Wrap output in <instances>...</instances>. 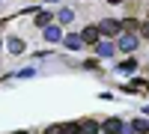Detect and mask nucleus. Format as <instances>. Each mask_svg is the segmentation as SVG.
<instances>
[{"label":"nucleus","instance_id":"f257e3e1","mask_svg":"<svg viewBox=\"0 0 149 134\" xmlns=\"http://www.w3.org/2000/svg\"><path fill=\"white\" fill-rule=\"evenodd\" d=\"M122 30V21H113V18H104L102 24H98V33L104 36V39H110V36H116Z\"/></svg>","mask_w":149,"mask_h":134},{"label":"nucleus","instance_id":"f03ea898","mask_svg":"<svg viewBox=\"0 0 149 134\" xmlns=\"http://www.w3.org/2000/svg\"><path fill=\"white\" fill-rule=\"evenodd\" d=\"M122 128H125V125H122V119H116V116H110V119L102 122V131L104 134H122Z\"/></svg>","mask_w":149,"mask_h":134},{"label":"nucleus","instance_id":"7ed1b4c3","mask_svg":"<svg viewBox=\"0 0 149 134\" xmlns=\"http://www.w3.org/2000/svg\"><path fill=\"white\" fill-rule=\"evenodd\" d=\"M81 39H84V45H98L102 33H98V27H84L81 30Z\"/></svg>","mask_w":149,"mask_h":134},{"label":"nucleus","instance_id":"20e7f679","mask_svg":"<svg viewBox=\"0 0 149 134\" xmlns=\"http://www.w3.org/2000/svg\"><path fill=\"white\" fill-rule=\"evenodd\" d=\"M119 48H122V51H137V33L119 36Z\"/></svg>","mask_w":149,"mask_h":134},{"label":"nucleus","instance_id":"39448f33","mask_svg":"<svg viewBox=\"0 0 149 134\" xmlns=\"http://www.w3.org/2000/svg\"><path fill=\"white\" fill-rule=\"evenodd\" d=\"M98 131H102V125H98L95 119H84L81 122V134H98Z\"/></svg>","mask_w":149,"mask_h":134},{"label":"nucleus","instance_id":"423d86ee","mask_svg":"<svg viewBox=\"0 0 149 134\" xmlns=\"http://www.w3.org/2000/svg\"><path fill=\"white\" fill-rule=\"evenodd\" d=\"M95 54L98 57H110V54H113V45H110V42H98L95 45Z\"/></svg>","mask_w":149,"mask_h":134},{"label":"nucleus","instance_id":"0eeeda50","mask_svg":"<svg viewBox=\"0 0 149 134\" xmlns=\"http://www.w3.org/2000/svg\"><path fill=\"white\" fill-rule=\"evenodd\" d=\"M45 39H48V42H60V39H63V33H60V27H45Z\"/></svg>","mask_w":149,"mask_h":134},{"label":"nucleus","instance_id":"6e6552de","mask_svg":"<svg viewBox=\"0 0 149 134\" xmlns=\"http://www.w3.org/2000/svg\"><path fill=\"white\" fill-rule=\"evenodd\" d=\"M81 45H84V39H81V36H74V33H69V36H66V48H72V51H78Z\"/></svg>","mask_w":149,"mask_h":134},{"label":"nucleus","instance_id":"1a4fd4ad","mask_svg":"<svg viewBox=\"0 0 149 134\" xmlns=\"http://www.w3.org/2000/svg\"><path fill=\"white\" fill-rule=\"evenodd\" d=\"M6 48H9L12 54H24V42H21V39H15V36H12V39L6 42Z\"/></svg>","mask_w":149,"mask_h":134},{"label":"nucleus","instance_id":"9d476101","mask_svg":"<svg viewBox=\"0 0 149 134\" xmlns=\"http://www.w3.org/2000/svg\"><path fill=\"white\" fill-rule=\"evenodd\" d=\"M36 27H51V15H48V12H39V15H36Z\"/></svg>","mask_w":149,"mask_h":134},{"label":"nucleus","instance_id":"9b49d317","mask_svg":"<svg viewBox=\"0 0 149 134\" xmlns=\"http://www.w3.org/2000/svg\"><path fill=\"white\" fill-rule=\"evenodd\" d=\"M134 69H137V60H134V57H128V60L119 63V72H134Z\"/></svg>","mask_w":149,"mask_h":134},{"label":"nucleus","instance_id":"f8f14e48","mask_svg":"<svg viewBox=\"0 0 149 134\" xmlns=\"http://www.w3.org/2000/svg\"><path fill=\"white\" fill-rule=\"evenodd\" d=\"M122 30H128V33H134V30H140V24L134 21V18H125V21H122Z\"/></svg>","mask_w":149,"mask_h":134},{"label":"nucleus","instance_id":"ddd939ff","mask_svg":"<svg viewBox=\"0 0 149 134\" xmlns=\"http://www.w3.org/2000/svg\"><path fill=\"white\" fill-rule=\"evenodd\" d=\"M72 18H74V15H72V9H60V15H57V21H60V24H69Z\"/></svg>","mask_w":149,"mask_h":134},{"label":"nucleus","instance_id":"4468645a","mask_svg":"<svg viewBox=\"0 0 149 134\" xmlns=\"http://www.w3.org/2000/svg\"><path fill=\"white\" fill-rule=\"evenodd\" d=\"M63 134H81V122H69V125H63Z\"/></svg>","mask_w":149,"mask_h":134},{"label":"nucleus","instance_id":"2eb2a0df","mask_svg":"<svg viewBox=\"0 0 149 134\" xmlns=\"http://www.w3.org/2000/svg\"><path fill=\"white\" fill-rule=\"evenodd\" d=\"M134 131H149V122H143V119H137V122H134Z\"/></svg>","mask_w":149,"mask_h":134},{"label":"nucleus","instance_id":"dca6fc26","mask_svg":"<svg viewBox=\"0 0 149 134\" xmlns=\"http://www.w3.org/2000/svg\"><path fill=\"white\" fill-rule=\"evenodd\" d=\"M45 134H63V125H51V128H45Z\"/></svg>","mask_w":149,"mask_h":134},{"label":"nucleus","instance_id":"f3484780","mask_svg":"<svg viewBox=\"0 0 149 134\" xmlns=\"http://www.w3.org/2000/svg\"><path fill=\"white\" fill-rule=\"evenodd\" d=\"M140 33H143V39H149V21H146L143 27H140Z\"/></svg>","mask_w":149,"mask_h":134},{"label":"nucleus","instance_id":"a211bd4d","mask_svg":"<svg viewBox=\"0 0 149 134\" xmlns=\"http://www.w3.org/2000/svg\"><path fill=\"white\" fill-rule=\"evenodd\" d=\"M107 3H122V0H107Z\"/></svg>","mask_w":149,"mask_h":134},{"label":"nucleus","instance_id":"6ab92c4d","mask_svg":"<svg viewBox=\"0 0 149 134\" xmlns=\"http://www.w3.org/2000/svg\"><path fill=\"white\" fill-rule=\"evenodd\" d=\"M12 134H27V131H12Z\"/></svg>","mask_w":149,"mask_h":134}]
</instances>
